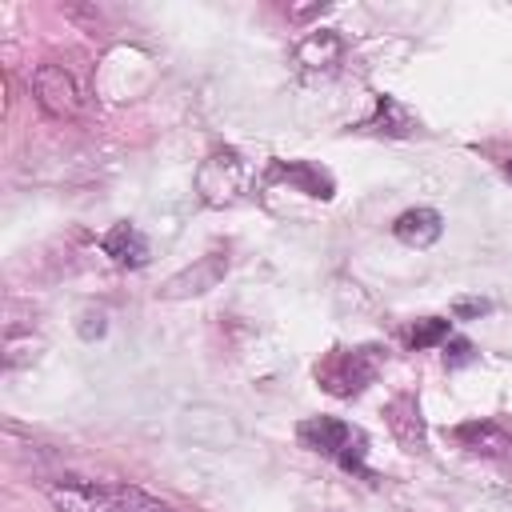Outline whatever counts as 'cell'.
I'll use <instances>...</instances> for the list:
<instances>
[{
	"mask_svg": "<svg viewBox=\"0 0 512 512\" xmlns=\"http://www.w3.org/2000/svg\"><path fill=\"white\" fill-rule=\"evenodd\" d=\"M56 512H168L160 500L144 496L128 484H104V480H52L44 484Z\"/></svg>",
	"mask_w": 512,
	"mask_h": 512,
	"instance_id": "obj_1",
	"label": "cell"
},
{
	"mask_svg": "<svg viewBox=\"0 0 512 512\" xmlns=\"http://www.w3.org/2000/svg\"><path fill=\"white\" fill-rule=\"evenodd\" d=\"M32 92H36L40 108L56 120H80L84 116L88 96H84V84L76 80V72L68 64H52V60L40 64L32 72Z\"/></svg>",
	"mask_w": 512,
	"mask_h": 512,
	"instance_id": "obj_3",
	"label": "cell"
},
{
	"mask_svg": "<svg viewBox=\"0 0 512 512\" xmlns=\"http://www.w3.org/2000/svg\"><path fill=\"white\" fill-rule=\"evenodd\" d=\"M100 248H104L116 264H124V268L148 264V240H144V232H140L136 224H112V228L104 232Z\"/></svg>",
	"mask_w": 512,
	"mask_h": 512,
	"instance_id": "obj_8",
	"label": "cell"
},
{
	"mask_svg": "<svg viewBox=\"0 0 512 512\" xmlns=\"http://www.w3.org/2000/svg\"><path fill=\"white\" fill-rule=\"evenodd\" d=\"M248 164H244V156L240 152H232V148H224V152H212L208 160H204V168H200V196L208 200V204H236L240 196H244V188H248Z\"/></svg>",
	"mask_w": 512,
	"mask_h": 512,
	"instance_id": "obj_4",
	"label": "cell"
},
{
	"mask_svg": "<svg viewBox=\"0 0 512 512\" xmlns=\"http://www.w3.org/2000/svg\"><path fill=\"white\" fill-rule=\"evenodd\" d=\"M224 272H228V260H224L220 252H208V256H200L192 268H184L180 276H172V280H168L160 292H164L168 300H180V296H200V292L216 288Z\"/></svg>",
	"mask_w": 512,
	"mask_h": 512,
	"instance_id": "obj_6",
	"label": "cell"
},
{
	"mask_svg": "<svg viewBox=\"0 0 512 512\" xmlns=\"http://www.w3.org/2000/svg\"><path fill=\"white\" fill-rule=\"evenodd\" d=\"M504 172H508V180H512V160H508V168H504Z\"/></svg>",
	"mask_w": 512,
	"mask_h": 512,
	"instance_id": "obj_18",
	"label": "cell"
},
{
	"mask_svg": "<svg viewBox=\"0 0 512 512\" xmlns=\"http://www.w3.org/2000/svg\"><path fill=\"white\" fill-rule=\"evenodd\" d=\"M384 416H388L392 436H396L404 448H412V452L424 448V416H420V408H416L412 396H396V400H388Z\"/></svg>",
	"mask_w": 512,
	"mask_h": 512,
	"instance_id": "obj_9",
	"label": "cell"
},
{
	"mask_svg": "<svg viewBox=\"0 0 512 512\" xmlns=\"http://www.w3.org/2000/svg\"><path fill=\"white\" fill-rule=\"evenodd\" d=\"M468 360H472V344H468V340H452L448 352H444V364H448V368H460V364H468Z\"/></svg>",
	"mask_w": 512,
	"mask_h": 512,
	"instance_id": "obj_16",
	"label": "cell"
},
{
	"mask_svg": "<svg viewBox=\"0 0 512 512\" xmlns=\"http://www.w3.org/2000/svg\"><path fill=\"white\" fill-rule=\"evenodd\" d=\"M480 312H488L484 300H456V316H480Z\"/></svg>",
	"mask_w": 512,
	"mask_h": 512,
	"instance_id": "obj_17",
	"label": "cell"
},
{
	"mask_svg": "<svg viewBox=\"0 0 512 512\" xmlns=\"http://www.w3.org/2000/svg\"><path fill=\"white\" fill-rule=\"evenodd\" d=\"M296 436H300V444L308 448V452H320V456H344V448L360 436V432H352L344 420H336V416H308L300 428H296Z\"/></svg>",
	"mask_w": 512,
	"mask_h": 512,
	"instance_id": "obj_5",
	"label": "cell"
},
{
	"mask_svg": "<svg viewBox=\"0 0 512 512\" xmlns=\"http://www.w3.org/2000/svg\"><path fill=\"white\" fill-rule=\"evenodd\" d=\"M440 340H448V320H444V316H424V320H416L412 332H408V344H412V348H432V344H440Z\"/></svg>",
	"mask_w": 512,
	"mask_h": 512,
	"instance_id": "obj_14",
	"label": "cell"
},
{
	"mask_svg": "<svg viewBox=\"0 0 512 512\" xmlns=\"http://www.w3.org/2000/svg\"><path fill=\"white\" fill-rule=\"evenodd\" d=\"M340 56H344V44H340L336 32H312V36L296 48V60H300L304 68H312V72H332V68L340 64Z\"/></svg>",
	"mask_w": 512,
	"mask_h": 512,
	"instance_id": "obj_11",
	"label": "cell"
},
{
	"mask_svg": "<svg viewBox=\"0 0 512 512\" xmlns=\"http://www.w3.org/2000/svg\"><path fill=\"white\" fill-rule=\"evenodd\" d=\"M392 232H396V240H404L408 248H428V244H436V240H440L444 220H440V212H436V208H408V212H400V216H396Z\"/></svg>",
	"mask_w": 512,
	"mask_h": 512,
	"instance_id": "obj_7",
	"label": "cell"
},
{
	"mask_svg": "<svg viewBox=\"0 0 512 512\" xmlns=\"http://www.w3.org/2000/svg\"><path fill=\"white\" fill-rule=\"evenodd\" d=\"M80 336H84V340H92V336H104V312H100V308H96V312L88 308V312L80 316Z\"/></svg>",
	"mask_w": 512,
	"mask_h": 512,
	"instance_id": "obj_15",
	"label": "cell"
},
{
	"mask_svg": "<svg viewBox=\"0 0 512 512\" xmlns=\"http://www.w3.org/2000/svg\"><path fill=\"white\" fill-rule=\"evenodd\" d=\"M272 176H280V180L304 188L308 196H320V200L332 196V176L320 172L316 164H304V160H296V164H272Z\"/></svg>",
	"mask_w": 512,
	"mask_h": 512,
	"instance_id": "obj_12",
	"label": "cell"
},
{
	"mask_svg": "<svg viewBox=\"0 0 512 512\" xmlns=\"http://www.w3.org/2000/svg\"><path fill=\"white\" fill-rule=\"evenodd\" d=\"M364 128H368V132H388V136H408V132L416 128V120H412V112H408L404 104H396L392 96H380L376 116H372Z\"/></svg>",
	"mask_w": 512,
	"mask_h": 512,
	"instance_id": "obj_13",
	"label": "cell"
},
{
	"mask_svg": "<svg viewBox=\"0 0 512 512\" xmlns=\"http://www.w3.org/2000/svg\"><path fill=\"white\" fill-rule=\"evenodd\" d=\"M380 372V352L376 348H332L320 364H316V380L324 392L348 400L360 396Z\"/></svg>",
	"mask_w": 512,
	"mask_h": 512,
	"instance_id": "obj_2",
	"label": "cell"
},
{
	"mask_svg": "<svg viewBox=\"0 0 512 512\" xmlns=\"http://www.w3.org/2000/svg\"><path fill=\"white\" fill-rule=\"evenodd\" d=\"M456 440L472 452H484V456H508L512 452V436L504 424L496 420H472V424H460L456 428Z\"/></svg>",
	"mask_w": 512,
	"mask_h": 512,
	"instance_id": "obj_10",
	"label": "cell"
}]
</instances>
